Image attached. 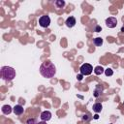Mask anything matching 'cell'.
Here are the masks:
<instances>
[{
    "mask_svg": "<svg viewBox=\"0 0 124 124\" xmlns=\"http://www.w3.org/2000/svg\"><path fill=\"white\" fill-rule=\"evenodd\" d=\"M55 73H56V68H55L54 64L52 62H50L49 60L43 62V64L40 67V74L44 78H50L54 77Z\"/></svg>",
    "mask_w": 124,
    "mask_h": 124,
    "instance_id": "cell-1",
    "label": "cell"
},
{
    "mask_svg": "<svg viewBox=\"0 0 124 124\" xmlns=\"http://www.w3.org/2000/svg\"><path fill=\"white\" fill-rule=\"evenodd\" d=\"M0 74H1L2 78L4 80H7V81H11L16 78V71H15L14 68H12L10 66L2 67L1 71H0Z\"/></svg>",
    "mask_w": 124,
    "mask_h": 124,
    "instance_id": "cell-2",
    "label": "cell"
},
{
    "mask_svg": "<svg viewBox=\"0 0 124 124\" xmlns=\"http://www.w3.org/2000/svg\"><path fill=\"white\" fill-rule=\"evenodd\" d=\"M79 71H80V74H81L82 76H88V75H90V74L92 73L93 68H92V66H91L90 64L84 63V64H82V65L80 66Z\"/></svg>",
    "mask_w": 124,
    "mask_h": 124,
    "instance_id": "cell-3",
    "label": "cell"
},
{
    "mask_svg": "<svg viewBox=\"0 0 124 124\" xmlns=\"http://www.w3.org/2000/svg\"><path fill=\"white\" fill-rule=\"evenodd\" d=\"M39 24L44 27V28H46L49 26L50 24V18L48 16H42L40 18H39Z\"/></svg>",
    "mask_w": 124,
    "mask_h": 124,
    "instance_id": "cell-4",
    "label": "cell"
},
{
    "mask_svg": "<svg viewBox=\"0 0 124 124\" xmlns=\"http://www.w3.org/2000/svg\"><path fill=\"white\" fill-rule=\"evenodd\" d=\"M106 25L108 28H114L117 25V19H116V17H113V16L108 17L106 19Z\"/></svg>",
    "mask_w": 124,
    "mask_h": 124,
    "instance_id": "cell-5",
    "label": "cell"
},
{
    "mask_svg": "<svg viewBox=\"0 0 124 124\" xmlns=\"http://www.w3.org/2000/svg\"><path fill=\"white\" fill-rule=\"evenodd\" d=\"M41 119H42V121H48V120H50V118H51V112L50 111H48V110H45V111H43L42 113H41Z\"/></svg>",
    "mask_w": 124,
    "mask_h": 124,
    "instance_id": "cell-6",
    "label": "cell"
},
{
    "mask_svg": "<svg viewBox=\"0 0 124 124\" xmlns=\"http://www.w3.org/2000/svg\"><path fill=\"white\" fill-rule=\"evenodd\" d=\"M65 23H66L67 27L72 28V27H74V26L76 25V23H77V22H76V18H75L74 16H69V17L66 19Z\"/></svg>",
    "mask_w": 124,
    "mask_h": 124,
    "instance_id": "cell-7",
    "label": "cell"
},
{
    "mask_svg": "<svg viewBox=\"0 0 124 124\" xmlns=\"http://www.w3.org/2000/svg\"><path fill=\"white\" fill-rule=\"evenodd\" d=\"M13 110H14L15 114H16V115H21V114L24 112V108H23V107L20 106V105H16L15 108H13Z\"/></svg>",
    "mask_w": 124,
    "mask_h": 124,
    "instance_id": "cell-8",
    "label": "cell"
},
{
    "mask_svg": "<svg viewBox=\"0 0 124 124\" xmlns=\"http://www.w3.org/2000/svg\"><path fill=\"white\" fill-rule=\"evenodd\" d=\"M103 90H104L103 86H101L100 84H97V86H96V88H95V90H94V96H95V97H99V96L102 94Z\"/></svg>",
    "mask_w": 124,
    "mask_h": 124,
    "instance_id": "cell-9",
    "label": "cell"
},
{
    "mask_svg": "<svg viewBox=\"0 0 124 124\" xmlns=\"http://www.w3.org/2000/svg\"><path fill=\"white\" fill-rule=\"evenodd\" d=\"M2 112H3L4 114H10V113L12 112V108H11V106H9V105H4V106L2 107Z\"/></svg>",
    "mask_w": 124,
    "mask_h": 124,
    "instance_id": "cell-10",
    "label": "cell"
},
{
    "mask_svg": "<svg viewBox=\"0 0 124 124\" xmlns=\"http://www.w3.org/2000/svg\"><path fill=\"white\" fill-rule=\"evenodd\" d=\"M102 104L101 103H96V104H94L93 105V110L95 111V112H100L101 110H102Z\"/></svg>",
    "mask_w": 124,
    "mask_h": 124,
    "instance_id": "cell-11",
    "label": "cell"
},
{
    "mask_svg": "<svg viewBox=\"0 0 124 124\" xmlns=\"http://www.w3.org/2000/svg\"><path fill=\"white\" fill-rule=\"evenodd\" d=\"M93 44H94L95 46H102V44H103V39L100 38V37H97V38H95V39L93 40Z\"/></svg>",
    "mask_w": 124,
    "mask_h": 124,
    "instance_id": "cell-12",
    "label": "cell"
},
{
    "mask_svg": "<svg viewBox=\"0 0 124 124\" xmlns=\"http://www.w3.org/2000/svg\"><path fill=\"white\" fill-rule=\"evenodd\" d=\"M94 73H95L96 75H101V74L104 73V68H103L102 66H97V67H95V69H94Z\"/></svg>",
    "mask_w": 124,
    "mask_h": 124,
    "instance_id": "cell-13",
    "label": "cell"
},
{
    "mask_svg": "<svg viewBox=\"0 0 124 124\" xmlns=\"http://www.w3.org/2000/svg\"><path fill=\"white\" fill-rule=\"evenodd\" d=\"M54 4L56 5L57 8H62V7H64L65 2H64L63 0H56V1L54 2Z\"/></svg>",
    "mask_w": 124,
    "mask_h": 124,
    "instance_id": "cell-14",
    "label": "cell"
},
{
    "mask_svg": "<svg viewBox=\"0 0 124 124\" xmlns=\"http://www.w3.org/2000/svg\"><path fill=\"white\" fill-rule=\"evenodd\" d=\"M105 74H106L107 77H109V76H112L113 75V71L110 68H108V69L105 70Z\"/></svg>",
    "mask_w": 124,
    "mask_h": 124,
    "instance_id": "cell-15",
    "label": "cell"
},
{
    "mask_svg": "<svg viewBox=\"0 0 124 124\" xmlns=\"http://www.w3.org/2000/svg\"><path fill=\"white\" fill-rule=\"evenodd\" d=\"M26 124H38V121L35 118H29V119H27Z\"/></svg>",
    "mask_w": 124,
    "mask_h": 124,
    "instance_id": "cell-16",
    "label": "cell"
},
{
    "mask_svg": "<svg viewBox=\"0 0 124 124\" xmlns=\"http://www.w3.org/2000/svg\"><path fill=\"white\" fill-rule=\"evenodd\" d=\"M102 30V28H101V26H99V25H97L96 27H95V31L96 32H100Z\"/></svg>",
    "mask_w": 124,
    "mask_h": 124,
    "instance_id": "cell-17",
    "label": "cell"
},
{
    "mask_svg": "<svg viewBox=\"0 0 124 124\" xmlns=\"http://www.w3.org/2000/svg\"><path fill=\"white\" fill-rule=\"evenodd\" d=\"M82 77H83V76L80 74V75H78V76H77V78H78V80H81V79H82Z\"/></svg>",
    "mask_w": 124,
    "mask_h": 124,
    "instance_id": "cell-18",
    "label": "cell"
},
{
    "mask_svg": "<svg viewBox=\"0 0 124 124\" xmlns=\"http://www.w3.org/2000/svg\"><path fill=\"white\" fill-rule=\"evenodd\" d=\"M38 124H46V121H40V122H38Z\"/></svg>",
    "mask_w": 124,
    "mask_h": 124,
    "instance_id": "cell-19",
    "label": "cell"
},
{
    "mask_svg": "<svg viewBox=\"0 0 124 124\" xmlns=\"http://www.w3.org/2000/svg\"><path fill=\"white\" fill-rule=\"evenodd\" d=\"M94 118H95V119H98V118H99V115H98V114H95V115H94Z\"/></svg>",
    "mask_w": 124,
    "mask_h": 124,
    "instance_id": "cell-20",
    "label": "cell"
},
{
    "mask_svg": "<svg viewBox=\"0 0 124 124\" xmlns=\"http://www.w3.org/2000/svg\"><path fill=\"white\" fill-rule=\"evenodd\" d=\"M121 32L124 33V26H122V28H121Z\"/></svg>",
    "mask_w": 124,
    "mask_h": 124,
    "instance_id": "cell-21",
    "label": "cell"
}]
</instances>
